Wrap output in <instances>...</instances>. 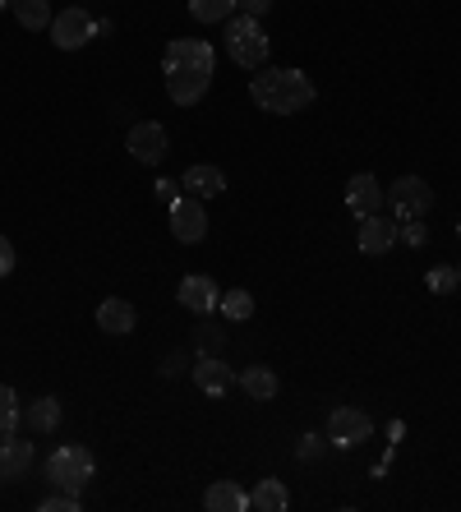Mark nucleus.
Instances as JSON below:
<instances>
[{
	"label": "nucleus",
	"mask_w": 461,
	"mask_h": 512,
	"mask_svg": "<svg viewBox=\"0 0 461 512\" xmlns=\"http://www.w3.org/2000/svg\"><path fill=\"white\" fill-rule=\"evenodd\" d=\"M217 74V51L203 37H176L162 51V79H166V97L176 107H194L208 97Z\"/></svg>",
	"instance_id": "nucleus-1"
},
{
	"label": "nucleus",
	"mask_w": 461,
	"mask_h": 512,
	"mask_svg": "<svg viewBox=\"0 0 461 512\" xmlns=\"http://www.w3.org/2000/svg\"><path fill=\"white\" fill-rule=\"evenodd\" d=\"M249 97H254V107L268 111V116H296V111L314 107L319 88L300 70H272V65H263V70L249 79Z\"/></svg>",
	"instance_id": "nucleus-2"
},
{
	"label": "nucleus",
	"mask_w": 461,
	"mask_h": 512,
	"mask_svg": "<svg viewBox=\"0 0 461 512\" xmlns=\"http://www.w3.org/2000/svg\"><path fill=\"white\" fill-rule=\"evenodd\" d=\"M272 51V37L263 33L259 19L249 14H231V28H226V56L236 60L240 70H263Z\"/></svg>",
	"instance_id": "nucleus-3"
},
{
	"label": "nucleus",
	"mask_w": 461,
	"mask_h": 512,
	"mask_svg": "<svg viewBox=\"0 0 461 512\" xmlns=\"http://www.w3.org/2000/svg\"><path fill=\"white\" fill-rule=\"evenodd\" d=\"M93 453L83 448V443H65V448H56V453L47 457V485L65 489V494H79L83 499V485L93 480Z\"/></svg>",
	"instance_id": "nucleus-4"
},
{
	"label": "nucleus",
	"mask_w": 461,
	"mask_h": 512,
	"mask_svg": "<svg viewBox=\"0 0 461 512\" xmlns=\"http://www.w3.org/2000/svg\"><path fill=\"white\" fill-rule=\"evenodd\" d=\"M434 208V190H429V180L420 176H402L388 185V213L397 222H411V217H425Z\"/></svg>",
	"instance_id": "nucleus-5"
},
{
	"label": "nucleus",
	"mask_w": 461,
	"mask_h": 512,
	"mask_svg": "<svg viewBox=\"0 0 461 512\" xmlns=\"http://www.w3.org/2000/svg\"><path fill=\"white\" fill-rule=\"evenodd\" d=\"M374 439V420L360 411V406H337L328 416V443L332 448H360V443Z\"/></svg>",
	"instance_id": "nucleus-6"
},
{
	"label": "nucleus",
	"mask_w": 461,
	"mask_h": 512,
	"mask_svg": "<svg viewBox=\"0 0 461 512\" xmlns=\"http://www.w3.org/2000/svg\"><path fill=\"white\" fill-rule=\"evenodd\" d=\"M51 42H56L60 51H79V47H88L93 42V33H97V24L88 19V10L83 5H70V10H60L56 19H51Z\"/></svg>",
	"instance_id": "nucleus-7"
},
{
	"label": "nucleus",
	"mask_w": 461,
	"mask_h": 512,
	"mask_svg": "<svg viewBox=\"0 0 461 512\" xmlns=\"http://www.w3.org/2000/svg\"><path fill=\"white\" fill-rule=\"evenodd\" d=\"M166 213H171V236L180 245H199L208 236V213H203V199H194V194H180Z\"/></svg>",
	"instance_id": "nucleus-8"
},
{
	"label": "nucleus",
	"mask_w": 461,
	"mask_h": 512,
	"mask_svg": "<svg viewBox=\"0 0 461 512\" xmlns=\"http://www.w3.org/2000/svg\"><path fill=\"white\" fill-rule=\"evenodd\" d=\"M346 208H351L355 217H379L383 208H388V190L379 185V176L360 171V176L346 180Z\"/></svg>",
	"instance_id": "nucleus-9"
},
{
	"label": "nucleus",
	"mask_w": 461,
	"mask_h": 512,
	"mask_svg": "<svg viewBox=\"0 0 461 512\" xmlns=\"http://www.w3.org/2000/svg\"><path fill=\"white\" fill-rule=\"evenodd\" d=\"M125 148H130L134 162H143V167H157L171 148H166V130L157 125V120H139L130 134H125Z\"/></svg>",
	"instance_id": "nucleus-10"
},
{
	"label": "nucleus",
	"mask_w": 461,
	"mask_h": 512,
	"mask_svg": "<svg viewBox=\"0 0 461 512\" xmlns=\"http://www.w3.org/2000/svg\"><path fill=\"white\" fill-rule=\"evenodd\" d=\"M176 300H180V305H185L190 314H213L217 305H222V286H217L213 277L190 273V277H180Z\"/></svg>",
	"instance_id": "nucleus-11"
},
{
	"label": "nucleus",
	"mask_w": 461,
	"mask_h": 512,
	"mask_svg": "<svg viewBox=\"0 0 461 512\" xmlns=\"http://www.w3.org/2000/svg\"><path fill=\"white\" fill-rule=\"evenodd\" d=\"M240 374L226 365L222 356H194V388H199L203 397H222L231 393V383H236Z\"/></svg>",
	"instance_id": "nucleus-12"
},
{
	"label": "nucleus",
	"mask_w": 461,
	"mask_h": 512,
	"mask_svg": "<svg viewBox=\"0 0 461 512\" xmlns=\"http://www.w3.org/2000/svg\"><path fill=\"white\" fill-rule=\"evenodd\" d=\"M355 245H360V254H369V259H379V254H388L392 245H397V222L392 217H360V236H355Z\"/></svg>",
	"instance_id": "nucleus-13"
},
{
	"label": "nucleus",
	"mask_w": 461,
	"mask_h": 512,
	"mask_svg": "<svg viewBox=\"0 0 461 512\" xmlns=\"http://www.w3.org/2000/svg\"><path fill=\"white\" fill-rule=\"evenodd\" d=\"M97 328L111 337H130L134 328H139V310H134L130 300H120V296H107L102 305H97Z\"/></svg>",
	"instance_id": "nucleus-14"
},
{
	"label": "nucleus",
	"mask_w": 461,
	"mask_h": 512,
	"mask_svg": "<svg viewBox=\"0 0 461 512\" xmlns=\"http://www.w3.org/2000/svg\"><path fill=\"white\" fill-rule=\"evenodd\" d=\"M180 185H185V194H194V199H217V194L226 190V176L213 162H199V167H190L180 176Z\"/></svg>",
	"instance_id": "nucleus-15"
},
{
	"label": "nucleus",
	"mask_w": 461,
	"mask_h": 512,
	"mask_svg": "<svg viewBox=\"0 0 461 512\" xmlns=\"http://www.w3.org/2000/svg\"><path fill=\"white\" fill-rule=\"evenodd\" d=\"M28 466H33V443L5 434V439H0V480H19Z\"/></svg>",
	"instance_id": "nucleus-16"
},
{
	"label": "nucleus",
	"mask_w": 461,
	"mask_h": 512,
	"mask_svg": "<svg viewBox=\"0 0 461 512\" xmlns=\"http://www.w3.org/2000/svg\"><path fill=\"white\" fill-rule=\"evenodd\" d=\"M203 508L208 512H245L249 508V494L236 485V480H213L208 494H203Z\"/></svg>",
	"instance_id": "nucleus-17"
},
{
	"label": "nucleus",
	"mask_w": 461,
	"mask_h": 512,
	"mask_svg": "<svg viewBox=\"0 0 461 512\" xmlns=\"http://www.w3.org/2000/svg\"><path fill=\"white\" fill-rule=\"evenodd\" d=\"M236 383L254 397V402H272V397L282 393V379H277V370H268V365H249V370H240Z\"/></svg>",
	"instance_id": "nucleus-18"
},
{
	"label": "nucleus",
	"mask_w": 461,
	"mask_h": 512,
	"mask_svg": "<svg viewBox=\"0 0 461 512\" xmlns=\"http://www.w3.org/2000/svg\"><path fill=\"white\" fill-rule=\"evenodd\" d=\"M249 508L254 512H286L291 508V494H286L282 480H259L254 494H249Z\"/></svg>",
	"instance_id": "nucleus-19"
},
{
	"label": "nucleus",
	"mask_w": 461,
	"mask_h": 512,
	"mask_svg": "<svg viewBox=\"0 0 461 512\" xmlns=\"http://www.w3.org/2000/svg\"><path fill=\"white\" fill-rule=\"evenodd\" d=\"M14 19L28 33H47L56 14H51V0H14Z\"/></svg>",
	"instance_id": "nucleus-20"
},
{
	"label": "nucleus",
	"mask_w": 461,
	"mask_h": 512,
	"mask_svg": "<svg viewBox=\"0 0 461 512\" xmlns=\"http://www.w3.org/2000/svg\"><path fill=\"white\" fill-rule=\"evenodd\" d=\"M24 420L33 434H51V429H60V402L56 397H37V402L24 411Z\"/></svg>",
	"instance_id": "nucleus-21"
},
{
	"label": "nucleus",
	"mask_w": 461,
	"mask_h": 512,
	"mask_svg": "<svg viewBox=\"0 0 461 512\" xmlns=\"http://www.w3.org/2000/svg\"><path fill=\"white\" fill-rule=\"evenodd\" d=\"M231 14H236V0H190L194 24H226Z\"/></svg>",
	"instance_id": "nucleus-22"
},
{
	"label": "nucleus",
	"mask_w": 461,
	"mask_h": 512,
	"mask_svg": "<svg viewBox=\"0 0 461 512\" xmlns=\"http://www.w3.org/2000/svg\"><path fill=\"white\" fill-rule=\"evenodd\" d=\"M217 310L226 314V323H245V319H254V296H249L245 286L222 291V305H217Z\"/></svg>",
	"instance_id": "nucleus-23"
},
{
	"label": "nucleus",
	"mask_w": 461,
	"mask_h": 512,
	"mask_svg": "<svg viewBox=\"0 0 461 512\" xmlns=\"http://www.w3.org/2000/svg\"><path fill=\"white\" fill-rule=\"evenodd\" d=\"M19 420H24V411H19V393H14L10 383H0V439H5V434H14V429H19Z\"/></svg>",
	"instance_id": "nucleus-24"
},
{
	"label": "nucleus",
	"mask_w": 461,
	"mask_h": 512,
	"mask_svg": "<svg viewBox=\"0 0 461 512\" xmlns=\"http://www.w3.org/2000/svg\"><path fill=\"white\" fill-rule=\"evenodd\" d=\"M425 286L434 291V296H452V291L461 286V273H457V268H448V263H438V268H429Z\"/></svg>",
	"instance_id": "nucleus-25"
},
{
	"label": "nucleus",
	"mask_w": 461,
	"mask_h": 512,
	"mask_svg": "<svg viewBox=\"0 0 461 512\" xmlns=\"http://www.w3.org/2000/svg\"><path fill=\"white\" fill-rule=\"evenodd\" d=\"M397 240H406L411 250H420V245H429V231L420 217H411V222H397Z\"/></svg>",
	"instance_id": "nucleus-26"
},
{
	"label": "nucleus",
	"mask_w": 461,
	"mask_h": 512,
	"mask_svg": "<svg viewBox=\"0 0 461 512\" xmlns=\"http://www.w3.org/2000/svg\"><path fill=\"white\" fill-rule=\"evenodd\" d=\"M226 346V333L222 328H199V342H194V356H217Z\"/></svg>",
	"instance_id": "nucleus-27"
},
{
	"label": "nucleus",
	"mask_w": 461,
	"mask_h": 512,
	"mask_svg": "<svg viewBox=\"0 0 461 512\" xmlns=\"http://www.w3.org/2000/svg\"><path fill=\"white\" fill-rule=\"evenodd\" d=\"M37 508H42V512H79L83 499H79V494H65V489H60V494H47V499L37 503Z\"/></svg>",
	"instance_id": "nucleus-28"
},
{
	"label": "nucleus",
	"mask_w": 461,
	"mask_h": 512,
	"mask_svg": "<svg viewBox=\"0 0 461 512\" xmlns=\"http://www.w3.org/2000/svg\"><path fill=\"white\" fill-rule=\"evenodd\" d=\"M323 443H328V439H319V434H305V439L296 443V457H300V462H314V457L323 453Z\"/></svg>",
	"instance_id": "nucleus-29"
},
{
	"label": "nucleus",
	"mask_w": 461,
	"mask_h": 512,
	"mask_svg": "<svg viewBox=\"0 0 461 512\" xmlns=\"http://www.w3.org/2000/svg\"><path fill=\"white\" fill-rule=\"evenodd\" d=\"M153 194H157V203H166V208H171V203L180 199V180H157Z\"/></svg>",
	"instance_id": "nucleus-30"
},
{
	"label": "nucleus",
	"mask_w": 461,
	"mask_h": 512,
	"mask_svg": "<svg viewBox=\"0 0 461 512\" xmlns=\"http://www.w3.org/2000/svg\"><path fill=\"white\" fill-rule=\"evenodd\" d=\"M236 10L249 14V19H263V14L272 10V0H236Z\"/></svg>",
	"instance_id": "nucleus-31"
},
{
	"label": "nucleus",
	"mask_w": 461,
	"mask_h": 512,
	"mask_svg": "<svg viewBox=\"0 0 461 512\" xmlns=\"http://www.w3.org/2000/svg\"><path fill=\"white\" fill-rule=\"evenodd\" d=\"M10 268H14V245L10 236H0V277H10Z\"/></svg>",
	"instance_id": "nucleus-32"
},
{
	"label": "nucleus",
	"mask_w": 461,
	"mask_h": 512,
	"mask_svg": "<svg viewBox=\"0 0 461 512\" xmlns=\"http://www.w3.org/2000/svg\"><path fill=\"white\" fill-rule=\"evenodd\" d=\"M180 365H185V356H180V351H176V356L166 360V370H162V374H180Z\"/></svg>",
	"instance_id": "nucleus-33"
},
{
	"label": "nucleus",
	"mask_w": 461,
	"mask_h": 512,
	"mask_svg": "<svg viewBox=\"0 0 461 512\" xmlns=\"http://www.w3.org/2000/svg\"><path fill=\"white\" fill-rule=\"evenodd\" d=\"M457 236H461V222H457Z\"/></svg>",
	"instance_id": "nucleus-34"
},
{
	"label": "nucleus",
	"mask_w": 461,
	"mask_h": 512,
	"mask_svg": "<svg viewBox=\"0 0 461 512\" xmlns=\"http://www.w3.org/2000/svg\"><path fill=\"white\" fill-rule=\"evenodd\" d=\"M457 273H461V263H457Z\"/></svg>",
	"instance_id": "nucleus-35"
}]
</instances>
